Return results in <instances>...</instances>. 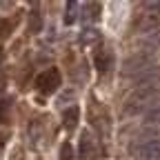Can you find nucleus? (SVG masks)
Returning <instances> with one entry per match:
<instances>
[{
	"label": "nucleus",
	"mask_w": 160,
	"mask_h": 160,
	"mask_svg": "<svg viewBox=\"0 0 160 160\" xmlns=\"http://www.w3.org/2000/svg\"><path fill=\"white\" fill-rule=\"evenodd\" d=\"M160 102V89L156 87H138L129 93L122 107V116H142L156 109Z\"/></svg>",
	"instance_id": "obj_1"
},
{
	"label": "nucleus",
	"mask_w": 160,
	"mask_h": 160,
	"mask_svg": "<svg viewBox=\"0 0 160 160\" xmlns=\"http://www.w3.org/2000/svg\"><path fill=\"white\" fill-rule=\"evenodd\" d=\"M133 29L140 33H151L160 29V2H145L142 11H138L133 20Z\"/></svg>",
	"instance_id": "obj_2"
},
{
	"label": "nucleus",
	"mask_w": 160,
	"mask_h": 160,
	"mask_svg": "<svg viewBox=\"0 0 160 160\" xmlns=\"http://www.w3.org/2000/svg\"><path fill=\"white\" fill-rule=\"evenodd\" d=\"M153 65V56L151 53H145V51H138L133 56H129L125 62H122V76H129V78H136L138 73H142L145 69H149Z\"/></svg>",
	"instance_id": "obj_3"
},
{
	"label": "nucleus",
	"mask_w": 160,
	"mask_h": 160,
	"mask_svg": "<svg viewBox=\"0 0 160 160\" xmlns=\"http://www.w3.org/2000/svg\"><path fill=\"white\" fill-rule=\"evenodd\" d=\"M147 140H160V107L151 109L142 118V125H140V140L138 142H147Z\"/></svg>",
	"instance_id": "obj_4"
},
{
	"label": "nucleus",
	"mask_w": 160,
	"mask_h": 160,
	"mask_svg": "<svg viewBox=\"0 0 160 160\" xmlns=\"http://www.w3.org/2000/svg\"><path fill=\"white\" fill-rule=\"evenodd\" d=\"M131 156L136 160H160V140L136 142L131 147Z\"/></svg>",
	"instance_id": "obj_5"
},
{
	"label": "nucleus",
	"mask_w": 160,
	"mask_h": 160,
	"mask_svg": "<svg viewBox=\"0 0 160 160\" xmlns=\"http://www.w3.org/2000/svg\"><path fill=\"white\" fill-rule=\"evenodd\" d=\"M36 87H38L40 93H45V96L53 93V91L60 87V71H58V69H47V71H42V73L38 76V80H36Z\"/></svg>",
	"instance_id": "obj_6"
},
{
	"label": "nucleus",
	"mask_w": 160,
	"mask_h": 160,
	"mask_svg": "<svg viewBox=\"0 0 160 160\" xmlns=\"http://www.w3.org/2000/svg\"><path fill=\"white\" fill-rule=\"evenodd\" d=\"M133 82H136V89L138 87H156L158 89V85H160V65H151L142 73H138L133 78Z\"/></svg>",
	"instance_id": "obj_7"
},
{
	"label": "nucleus",
	"mask_w": 160,
	"mask_h": 160,
	"mask_svg": "<svg viewBox=\"0 0 160 160\" xmlns=\"http://www.w3.org/2000/svg\"><path fill=\"white\" fill-rule=\"evenodd\" d=\"M140 51H145V53H153L160 49V29L151 31V33H145L142 38H140Z\"/></svg>",
	"instance_id": "obj_8"
},
{
	"label": "nucleus",
	"mask_w": 160,
	"mask_h": 160,
	"mask_svg": "<svg viewBox=\"0 0 160 160\" xmlns=\"http://www.w3.org/2000/svg\"><path fill=\"white\" fill-rule=\"evenodd\" d=\"M111 60H113V56H111L109 49H102V45H98V47H96L93 62H96V69H98L100 73H105V71L111 67Z\"/></svg>",
	"instance_id": "obj_9"
},
{
	"label": "nucleus",
	"mask_w": 160,
	"mask_h": 160,
	"mask_svg": "<svg viewBox=\"0 0 160 160\" xmlns=\"http://www.w3.org/2000/svg\"><path fill=\"white\" fill-rule=\"evenodd\" d=\"M93 151V140H91V133L89 131H85L82 136H80V147H78V156L80 158H89V153Z\"/></svg>",
	"instance_id": "obj_10"
},
{
	"label": "nucleus",
	"mask_w": 160,
	"mask_h": 160,
	"mask_svg": "<svg viewBox=\"0 0 160 160\" xmlns=\"http://www.w3.org/2000/svg\"><path fill=\"white\" fill-rule=\"evenodd\" d=\"M78 116H80L78 107H69V109L62 113V125H65L67 131H73V129H76V125H78Z\"/></svg>",
	"instance_id": "obj_11"
},
{
	"label": "nucleus",
	"mask_w": 160,
	"mask_h": 160,
	"mask_svg": "<svg viewBox=\"0 0 160 160\" xmlns=\"http://www.w3.org/2000/svg\"><path fill=\"white\" fill-rule=\"evenodd\" d=\"M78 2H73V0H69L67 2V13H65V25H73V20L78 18Z\"/></svg>",
	"instance_id": "obj_12"
},
{
	"label": "nucleus",
	"mask_w": 160,
	"mask_h": 160,
	"mask_svg": "<svg viewBox=\"0 0 160 160\" xmlns=\"http://www.w3.org/2000/svg\"><path fill=\"white\" fill-rule=\"evenodd\" d=\"M40 27H42V20H40V11H38V9H33V11H31V16H29V31H31V33H36V31H40Z\"/></svg>",
	"instance_id": "obj_13"
},
{
	"label": "nucleus",
	"mask_w": 160,
	"mask_h": 160,
	"mask_svg": "<svg viewBox=\"0 0 160 160\" xmlns=\"http://www.w3.org/2000/svg\"><path fill=\"white\" fill-rule=\"evenodd\" d=\"M9 109H11V100L9 98H0V122H5L9 118Z\"/></svg>",
	"instance_id": "obj_14"
},
{
	"label": "nucleus",
	"mask_w": 160,
	"mask_h": 160,
	"mask_svg": "<svg viewBox=\"0 0 160 160\" xmlns=\"http://www.w3.org/2000/svg\"><path fill=\"white\" fill-rule=\"evenodd\" d=\"M98 40H100V33H98L96 29L87 27L85 33H82V42H98Z\"/></svg>",
	"instance_id": "obj_15"
},
{
	"label": "nucleus",
	"mask_w": 160,
	"mask_h": 160,
	"mask_svg": "<svg viewBox=\"0 0 160 160\" xmlns=\"http://www.w3.org/2000/svg\"><path fill=\"white\" fill-rule=\"evenodd\" d=\"M71 156H73V153H71V145L65 142V145H62V153H60V160H71Z\"/></svg>",
	"instance_id": "obj_16"
},
{
	"label": "nucleus",
	"mask_w": 160,
	"mask_h": 160,
	"mask_svg": "<svg viewBox=\"0 0 160 160\" xmlns=\"http://www.w3.org/2000/svg\"><path fill=\"white\" fill-rule=\"evenodd\" d=\"M7 36H9V22L0 20V38H7Z\"/></svg>",
	"instance_id": "obj_17"
},
{
	"label": "nucleus",
	"mask_w": 160,
	"mask_h": 160,
	"mask_svg": "<svg viewBox=\"0 0 160 160\" xmlns=\"http://www.w3.org/2000/svg\"><path fill=\"white\" fill-rule=\"evenodd\" d=\"M2 147H5V138H2V133H0V151H2Z\"/></svg>",
	"instance_id": "obj_18"
},
{
	"label": "nucleus",
	"mask_w": 160,
	"mask_h": 160,
	"mask_svg": "<svg viewBox=\"0 0 160 160\" xmlns=\"http://www.w3.org/2000/svg\"><path fill=\"white\" fill-rule=\"evenodd\" d=\"M0 58H2V51H0Z\"/></svg>",
	"instance_id": "obj_19"
},
{
	"label": "nucleus",
	"mask_w": 160,
	"mask_h": 160,
	"mask_svg": "<svg viewBox=\"0 0 160 160\" xmlns=\"http://www.w3.org/2000/svg\"><path fill=\"white\" fill-rule=\"evenodd\" d=\"M158 107H160V102H158Z\"/></svg>",
	"instance_id": "obj_20"
}]
</instances>
